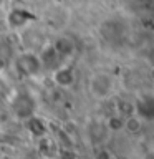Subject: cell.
<instances>
[{"mask_svg": "<svg viewBox=\"0 0 154 159\" xmlns=\"http://www.w3.org/2000/svg\"><path fill=\"white\" fill-rule=\"evenodd\" d=\"M124 129H128L129 133H139L143 129V119L136 116V114H131L124 119Z\"/></svg>", "mask_w": 154, "mask_h": 159, "instance_id": "cell-1", "label": "cell"}, {"mask_svg": "<svg viewBox=\"0 0 154 159\" xmlns=\"http://www.w3.org/2000/svg\"><path fill=\"white\" fill-rule=\"evenodd\" d=\"M106 126H108V129H111V131H119V129L124 128V119H123V116H119V114H114V116H111L108 119Z\"/></svg>", "mask_w": 154, "mask_h": 159, "instance_id": "cell-2", "label": "cell"}, {"mask_svg": "<svg viewBox=\"0 0 154 159\" xmlns=\"http://www.w3.org/2000/svg\"><path fill=\"white\" fill-rule=\"evenodd\" d=\"M144 159H154V151H149L146 156H144Z\"/></svg>", "mask_w": 154, "mask_h": 159, "instance_id": "cell-3", "label": "cell"}, {"mask_svg": "<svg viewBox=\"0 0 154 159\" xmlns=\"http://www.w3.org/2000/svg\"><path fill=\"white\" fill-rule=\"evenodd\" d=\"M149 75H151V78H152V80H154V66H152V68H151V71H149Z\"/></svg>", "mask_w": 154, "mask_h": 159, "instance_id": "cell-4", "label": "cell"}]
</instances>
